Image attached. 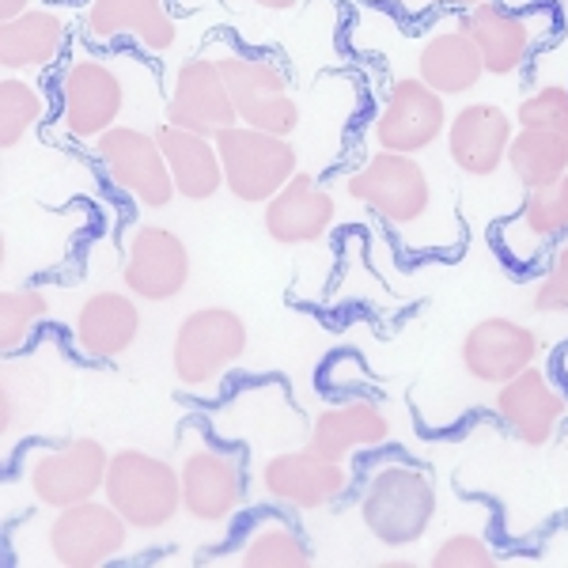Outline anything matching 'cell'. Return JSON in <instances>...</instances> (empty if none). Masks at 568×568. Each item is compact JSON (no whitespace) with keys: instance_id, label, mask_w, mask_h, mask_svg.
Returning <instances> with one entry per match:
<instances>
[{"instance_id":"obj_1","label":"cell","mask_w":568,"mask_h":568,"mask_svg":"<svg viewBox=\"0 0 568 568\" xmlns=\"http://www.w3.org/2000/svg\"><path fill=\"white\" fill-rule=\"evenodd\" d=\"M436 519L433 474L414 463H387L372 474L361 497V524L379 546L406 549L428 535Z\"/></svg>"},{"instance_id":"obj_2","label":"cell","mask_w":568,"mask_h":568,"mask_svg":"<svg viewBox=\"0 0 568 568\" xmlns=\"http://www.w3.org/2000/svg\"><path fill=\"white\" fill-rule=\"evenodd\" d=\"M103 497L133 530H160L182 511V478L168 459L122 447L110 455Z\"/></svg>"},{"instance_id":"obj_3","label":"cell","mask_w":568,"mask_h":568,"mask_svg":"<svg viewBox=\"0 0 568 568\" xmlns=\"http://www.w3.org/2000/svg\"><path fill=\"white\" fill-rule=\"evenodd\" d=\"M246 345H251V334L232 307L190 311L171 342V372L190 390L213 387L220 375L243 361Z\"/></svg>"},{"instance_id":"obj_4","label":"cell","mask_w":568,"mask_h":568,"mask_svg":"<svg viewBox=\"0 0 568 568\" xmlns=\"http://www.w3.org/2000/svg\"><path fill=\"white\" fill-rule=\"evenodd\" d=\"M216 152L224 163V190L246 205H265L273 194H281L284 182L296 175V149L288 136L254 130V125H232L216 133Z\"/></svg>"},{"instance_id":"obj_5","label":"cell","mask_w":568,"mask_h":568,"mask_svg":"<svg viewBox=\"0 0 568 568\" xmlns=\"http://www.w3.org/2000/svg\"><path fill=\"white\" fill-rule=\"evenodd\" d=\"M345 194L372 213H379L394 227H409L433 205V186H428L425 168L406 152H375L361 171H353L345 182Z\"/></svg>"},{"instance_id":"obj_6","label":"cell","mask_w":568,"mask_h":568,"mask_svg":"<svg viewBox=\"0 0 568 568\" xmlns=\"http://www.w3.org/2000/svg\"><path fill=\"white\" fill-rule=\"evenodd\" d=\"M216 65L224 72V84L232 91V103L240 110V122L254 130L288 136L300 125V106L292 99V88L284 72L254 53L224 50L216 53Z\"/></svg>"},{"instance_id":"obj_7","label":"cell","mask_w":568,"mask_h":568,"mask_svg":"<svg viewBox=\"0 0 568 568\" xmlns=\"http://www.w3.org/2000/svg\"><path fill=\"white\" fill-rule=\"evenodd\" d=\"M95 160L103 163L106 179L125 190L144 209H163L179 194L171 179L168 155L160 149V136L136 130V125H114L95 141Z\"/></svg>"},{"instance_id":"obj_8","label":"cell","mask_w":568,"mask_h":568,"mask_svg":"<svg viewBox=\"0 0 568 568\" xmlns=\"http://www.w3.org/2000/svg\"><path fill=\"white\" fill-rule=\"evenodd\" d=\"M110 452L91 436H72L58 447H45L27 470V489L45 508L61 511L80 500H91L106 485Z\"/></svg>"},{"instance_id":"obj_9","label":"cell","mask_w":568,"mask_h":568,"mask_svg":"<svg viewBox=\"0 0 568 568\" xmlns=\"http://www.w3.org/2000/svg\"><path fill=\"white\" fill-rule=\"evenodd\" d=\"M130 530L133 527L118 516L114 504L91 497L53 516L45 546H50L53 561L65 568H99L122 554Z\"/></svg>"},{"instance_id":"obj_10","label":"cell","mask_w":568,"mask_h":568,"mask_svg":"<svg viewBox=\"0 0 568 568\" xmlns=\"http://www.w3.org/2000/svg\"><path fill=\"white\" fill-rule=\"evenodd\" d=\"M447 130V106L436 88H428L420 77L394 80L379 114H375V144L383 152H425L439 133Z\"/></svg>"},{"instance_id":"obj_11","label":"cell","mask_w":568,"mask_h":568,"mask_svg":"<svg viewBox=\"0 0 568 568\" xmlns=\"http://www.w3.org/2000/svg\"><path fill=\"white\" fill-rule=\"evenodd\" d=\"M125 292L144 304H168L190 284V251L171 227L141 224L130 235V254L122 270Z\"/></svg>"},{"instance_id":"obj_12","label":"cell","mask_w":568,"mask_h":568,"mask_svg":"<svg viewBox=\"0 0 568 568\" xmlns=\"http://www.w3.org/2000/svg\"><path fill=\"white\" fill-rule=\"evenodd\" d=\"M262 489L265 497L292 511H315L326 508L349 489V474L337 459H326L315 447L304 452H281L262 466Z\"/></svg>"},{"instance_id":"obj_13","label":"cell","mask_w":568,"mask_h":568,"mask_svg":"<svg viewBox=\"0 0 568 568\" xmlns=\"http://www.w3.org/2000/svg\"><path fill=\"white\" fill-rule=\"evenodd\" d=\"M168 122L179 130L216 136L240 125V110L232 103V91L224 84L216 58H190L175 72L168 99Z\"/></svg>"},{"instance_id":"obj_14","label":"cell","mask_w":568,"mask_h":568,"mask_svg":"<svg viewBox=\"0 0 568 568\" xmlns=\"http://www.w3.org/2000/svg\"><path fill=\"white\" fill-rule=\"evenodd\" d=\"M538 349H542V342L535 329L516 323V318L493 315L466 329L459 356L470 379L485 383V387H500V383L516 379L519 372H527L538 361Z\"/></svg>"},{"instance_id":"obj_15","label":"cell","mask_w":568,"mask_h":568,"mask_svg":"<svg viewBox=\"0 0 568 568\" xmlns=\"http://www.w3.org/2000/svg\"><path fill=\"white\" fill-rule=\"evenodd\" d=\"M125 106V88L118 72L103 61H72L61 80V122L77 141H99L114 130Z\"/></svg>"},{"instance_id":"obj_16","label":"cell","mask_w":568,"mask_h":568,"mask_svg":"<svg viewBox=\"0 0 568 568\" xmlns=\"http://www.w3.org/2000/svg\"><path fill=\"white\" fill-rule=\"evenodd\" d=\"M182 478V511L197 524H224L246 500V478L235 455L220 447H197L179 466Z\"/></svg>"},{"instance_id":"obj_17","label":"cell","mask_w":568,"mask_h":568,"mask_svg":"<svg viewBox=\"0 0 568 568\" xmlns=\"http://www.w3.org/2000/svg\"><path fill=\"white\" fill-rule=\"evenodd\" d=\"M334 220H337L334 197L307 171H296V175L284 182V190L265 201V213H262L265 235L281 246L318 243L334 227Z\"/></svg>"},{"instance_id":"obj_18","label":"cell","mask_w":568,"mask_h":568,"mask_svg":"<svg viewBox=\"0 0 568 568\" xmlns=\"http://www.w3.org/2000/svg\"><path fill=\"white\" fill-rule=\"evenodd\" d=\"M511 136V118L497 103H470L447 122V155L463 175L489 179L508 163Z\"/></svg>"},{"instance_id":"obj_19","label":"cell","mask_w":568,"mask_h":568,"mask_svg":"<svg viewBox=\"0 0 568 568\" xmlns=\"http://www.w3.org/2000/svg\"><path fill=\"white\" fill-rule=\"evenodd\" d=\"M493 406H497V417L504 420V428H508L519 444L542 447L549 444V436L557 433V425H561V417H565V394L546 379L542 368L530 364L516 379L500 383Z\"/></svg>"},{"instance_id":"obj_20","label":"cell","mask_w":568,"mask_h":568,"mask_svg":"<svg viewBox=\"0 0 568 568\" xmlns=\"http://www.w3.org/2000/svg\"><path fill=\"white\" fill-rule=\"evenodd\" d=\"M133 300V292L103 288L91 292L80 304L72 337H77L80 353L88 361H118L136 345V337H141V307Z\"/></svg>"},{"instance_id":"obj_21","label":"cell","mask_w":568,"mask_h":568,"mask_svg":"<svg viewBox=\"0 0 568 568\" xmlns=\"http://www.w3.org/2000/svg\"><path fill=\"white\" fill-rule=\"evenodd\" d=\"M463 31L478 42L489 77H511L527 61L530 42H535V23L497 0H481L478 8H470Z\"/></svg>"},{"instance_id":"obj_22","label":"cell","mask_w":568,"mask_h":568,"mask_svg":"<svg viewBox=\"0 0 568 568\" xmlns=\"http://www.w3.org/2000/svg\"><path fill=\"white\" fill-rule=\"evenodd\" d=\"M91 39H122L130 34L152 53H168L179 39V27L168 12V0H91L88 4Z\"/></svg>"},{"instance_id":"obj_23","label":"cell","mask_w":568,"mask_h":568,"mask_svg":"<svg viewBox=\"0 0 568 568\" xmlns=\"http://www.w3.org/2000/svg\"><path fill=\"white\" fill-rule=\"evenodd\" d=\"M160 149L168 155L171 179H175L179 194L186 201H209L224 190V163H220L216 141L201 136L179 125H160Z\"/></svg>"},{"instance_id":"obj_24","label":"cell","mask_w":568,"mask_h":568,"mask_svg":"<svg viewBox=\"0 0 568 568\" xmlns=\"http://www.w3.org/2000/svg\"><path fill=\"white\" fill-rule=\"evenodd\" d=\"M390 439V420L375 402H345V406L323 409L311 425V444L326 459L345 463L356 447H379Z\"/></svg>"},{"instance_id":"obj_25","label":"cell","mask_w":568,"mask_h":568,"mask_svg":"<svg viewBox=\"0 0 568 568\" xmlns=\"http://www.w3.org/2000/svg\"><path fill=\"white\" fill-rule=\"evenodd\" d=\"M417 77L439 95H463L485 77L481 50L470 34L463 31H439L417 53Z\"/></svg>"},{"instance_id":"obj_26","label":"cell","mask_w":568,"mask_h":568,"mask_svg":"<svg viewBox=\"0 0 568 568\" xmlns=\"http://www.w3.org/2000/svg\"><path fill=\"white\" fill-rule=\"evenodd\" d=\"M65 45V20L50 8H31L20 20L0 23V65L8 72L42 69Z\"/></svg>"},{"instance_id":"obj_27","label":"cell","mask_w":568,"mask_h":568,"mask_svg":"<svg viewBox=\"0 0 568 568\" xmlns=\"http://www.w3.org/2000/svg\"><path fill=\"white\" fill-rule=\"evenodd\" d=\"M508 168L527 190L568 175V144L542 130H519L508 144Z\"/></svg>"},{"instance_id":"obj_28","label":"cell","mask_w":568,"mask_h":568,"mask_svg":"<svg viewBox=\"0 0 568 568\" xmlns=\"http://www.w3.org/2000/svg\"><path fill=\"white\" fill-rule=\"evenodd\" d=\"M508 232H519L535 243H557L568 240V175L530 190L519 216L508 224Z\"/></svg>"},{"instance_id":"obj_29","label":"cell","mask_w":568,"mask_h":568,"mask_svg":"<svg viewBox=\"0 0 568 568\" xmlns=\"http://www.w3.org/2000/svg\"><path fill=\"white\" fill-rule=\"evenodd\" d=\"M315 561V549L304 535L284 519L262 524L246 535V542L240 549V565L251 568H304Z\"/></svg>"},{"instance_id":"obj_30","label":"cell","mask_w":568,"mask_h":568,"mask_svg":"<svg viewBox=\"0 0 568 568\" xmlns=\"http://www.w3.org/2000/svg\"><path fill=\"white\" fill-rule=\"evenodd\" d=\"M50 315V300L39 288H8L0 292V349L12 356L23 349L34 326Z\"/></svg>"},{"instance_id":"obj_31","label":"cell","mask_w":568,"mask_h":568,"mask_svg":"<svg viewBox=\"0 0 568 568\" xmlns=\"http://www.w3.org/2000/svg\"><path fill=\"white\" fill-rule=\"evenodd\" d=\"M39 118H42L39 91L20 77L0 80V149H16L34 130Z\"/></svg>"},{"instance_id":"obj_32","label":"cell","mask_w":568,"mask_h":568,"mask_svg":"<svg viewBox=\"0 0 568 568\" xmlns=\"http://www.w3.org/2000/svg\"><path fill=\"white\" fill-rule=\"evenodd\" d=\"M516 122H519V130H542V133L561 136L568 144V88L549 84L542 91H535V95L519 103Z\"/></svg>"},{"instance_id":"obj_33","label":"cell","mask_w":568,"mask_h":568,"mask_svg":"<svg viewBox=\"0 0 568 568\" xmlns=\"http://www.w3.org/2000/svg\"><path fill=\"white\" fill-rule=\"evenodd\" d=\"M433 565L436 568H489V565H497V557H493L489 542L478 535H452L436 546Z\"/></svg>"},{"instance_id":"obj_34","label":"cell","mask_w":568,"mask_h":568,"mask_svg":"<svg viewBox=\"0 0 568 568\" xmlns=\"http://www.w3.org/2000/svg\"><path fill=\"white\" fill-rule=\"evenodd\" d=\"M535 311H542V315L568 311V243H561V251L549 262V273L535 288Z\"/></svg>"},{"instance_id":"obj_35","label":"cell","mask_w":568,"mask_h":568,"mask_svg":"<svg viewBox=\"0 0 568 568\" xmlns=\"http://www.w3.org/2000/svg\"><path fill=\"white\" fill-rule=\"evenodd\" d=\"M23 12H31V0H0V23L20 20Z\"/></svg>"},{"instance_id":"obj_36","label":"cell","mask_w":568,"mask_h":568,"mask_svg":"<svg viewBox=\"0 0 568 568\" xmlns=\"http://www.w3.org/2000/svg\"><path fill=\"white\" fill-rule=\"evenodd\" d=\"M246 4L270 8V12H284V8H292V4H296V0H246Z\"/></svg>"},{"instance_id":"obj_37","label":"cell","mask_w":568,"mask_h":568,"mask_svg":"<svg viewBox=\"0 0 568 568\" xmlns=\"http://www.w3.org/2000/svg\"><path fill=\"white\" fill-rule=\"evenodd\" d=\"M436 4H447V8H478L481 0H436Z\"/></svg>"},{"instance_id":"obj_38","label":"cell","mask_w":568,"mask_h":568,"mask_svg":"<svg viewBox=\"0 0 568 568\" xmlns=\"http://www.w3.org/2000/svg\"><path fill=\"white\" fill-rule=\"evenodd\" d=\"M383 565H387V568H409L414 561H406V557H387V561H383Z\"/></svg>"},{"instance_id":"obj_39","label":"cell","mask_w":568,"mask_h":568,"mask_svg":"<svg viewBox=\"0 0 568 568\" xmlns=\"http://www.w3.org/2000/svg\"><path fill=\"white\" fill-rule=\"evenodd\" d=\"M398 4H409V0H398Z\"/></svg>"}]
</instances>
